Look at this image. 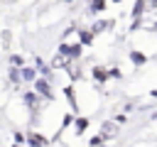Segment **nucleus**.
Returning <instances> with one entry per match:
<instances>
[{"instance_id":"obj_15","label":"nucleus","mask_w":157,"mask_h":147,"mask_svg":"<svg viewBox=\"0 0 157 147\" xmlns=\"http://www.w3.org/2000/svg\"><path fill=\"white\" fill-rule=\"evenodd\" d=\"M130 59H132L135 64H145V61H147V59H145L142 54H137V51H130Z\"/></svg>"},{"instance_id":"obj_14","label":"nucleus","mask_w":157,"mask_h":147,"mask_svg":"<svg viewBox=\"0 0 157 147\" xmlns=\"http://www.w3.org/2000/svg\"><path fill=\"white\" fill-rule=\"evenodd\" d=\"M25 103H27V105H29V108H34V103H37V96H34V93H29V91H27V93H25Z\"/></svg>"},{"instance_id":"obj_4","label":"nucleus","mask_w":157,"mask_h":147,"mask_svg":"<svg viewBox=\"0 0 157 147\" xmlns=\"http://www.w3.org/2000/svg\"><path fill=\"white\" fill-rule=\"evenodd\" d=\"M27 145H29V147H44L47 140L39 137V135H34V132H29V135H27Z\"/></svg>"},{"instance_id":"obj_8","label":"nucleus","mask_w":157,"mask_h":147,"mask_svg":"<svg viewBox=\"0 0 157 147\" xmlns=\"http://www.w3.org/2000/svg\"><path fill=\"white\" fill-rule=\"evenodd\" d=\"M145 5H147V0H137L135 7H132V17H140V15L145 12Z\"/></svg>"},{"instance_id":"obj_1","label":"nucleus","mask_w":157,"mask_h":147,"mask_svg":"<svg viewBox=\"0 0 157 147\" xmlns=\"http://www.w3.org/2000/svg\"><path fill=\"white\" fill-rule=\"evenodd\" d=\"M59 51H61L64 56H69V59H78V56H81V44H61Z\"/></svg>"},{"instance_id":"obj_9","label":"nucleus","mask_w":157,"mask_h":147,"mask_svg":"<svg viewBox=\"0 0 157 147\" xmlns=\"http://www.w3.org/2000/svg\"><path fill=\"white\" fill-rule=\"evenodd\" d=\"M86 127H88V120H86V118H78V120H76V132H78V135H83V132H86Z\"/></svg>"},{"instance_id":"obj_17","label":"nucleus","mask_w":157,"mask_h":147,"mask_svg":"<svg viewBox=\"0 0 157 147\" xmlns=\"http://www.w3.org/2000/svg\"><path fill=\"white\" fill-rule=\"evenodd\" d=\"M101 142H103V137H101V135H98V137H93V140H91V145H88V147H98V145H101Z\"/></svg>"},{"instance_id":"obj_18","label":"nucleus","mask_w":157,"mask_h":147,"mask_svg":"<svg viewBox=\"0 0 157 147\" xmlns=\"http://www.w3.org/2000/svg\"><path fill=\"white\" fill-rule=\"evenodd\" d=\"M152 118H155V120H157V113H155V115H152Z\"/></svg>"},{"instance_id":"obj_16","label":"nucleus","mask_w":157,"mask_h":147,"mask_svg":"<svg viewBox=\"0 0 157 147\" xmlns=\"http://www.w3.org/2000/svg\"><path fill=\"white\" fill-rule=\"evenodd\" d=\"M10 61H12L15 66H20V64H22V56H17V54H12V56H10Z\"/></svg>"},{"instance_id":"obj_13","label":"nucleus","mask_w":157,"mask_h":147,"mask_svg":"<svg viewBox=\"0 0 157 147\" xmlns=\"http://www.w3.org/2000/svg\"><path fill=\"white\" fill-rule=\"evenodd\" d=\"M64 96H66V98L71 100V105L76 108V98H74V88H71V86H66V88H64Z\"/></svg>"},{"instance_id":"obj_19","label":"nucleus","mask_w":157,"mask_h":147,"mask_svg":"<svg viewBox=\"0 0 157 147\" xmlns=\"http://www.w3.org/2000/svg\"><path fill=\"white\" fill-rule=\"evenodd\" d=\"M152 96H157V91H152Z\"/></svg>"},{"instance_id":"obj_11","label":"nucleus","mask_w":157,"mask_h":147,"mask_svg":"<svg viewBox=\"0 0 157 147\" xmlns=\"http://www.w3.org/2000/svg\"><path fill=\"white\" fill-rule=\"evenodd\" d=\"M22 78H25V81H32V78H34V69H32V66H25V69H22Z\"/></svg>"},{"instance_id":"obj_5","label":"nucleus","mask_w":157,"mask_h":147,"mask_svg":"<svg viewBox=\"0 0 157 147\" xmlns=\"http://www.w3.org/2000/svg\"><path fill=\"white\" fill-rule=\"evenodd\" d=\"M69 61H71V59H69V56H64V54L59 51V54H56V56L52 59V66H54V69H64V66H66Z\"/></svg>"},{"instance_id":"obj_10","label":"nucleus","mask_w":157,"mask_h":147,"mask_svg":"<svg viewBox=\"0 0 157 147\" xmlns=\"http://www.w3.org/2000/svg\"><path fill=\"white\" fill-rule=\"evenodd\" d=\"M93 76H96V81H98V83H103V81H105V78H108V74H105V71H103V69H98V66H96V69H93Z\"/></svg>"},{"instance_id":"obj_3","label":"nucleus","mask_w":157,"mask_h":147,"mask_svg":"<svg viewBox=\"0 0 157 147\" xmlns=\"http://www.w3.org/2000/svg\"><path fill=\"white\" fill-rule=\"evenodd\" d=\"M115 135H118V127H115L113 123H103V125H101V137H103V140H105V137H115Z\"/></svg>"},{"instance_id":"obj_12","label":"nucleus","mask_w":157,"mask_h":147,"mask_svg":"<svg viewBox=\"0 0 157 147\" xmlns=\"http://www.w3.org/2000/svg\"><path fill=\"white\" fill-rule=\"evenodd\" d=\"M103 7H105V0H93L91 2V12H101Z\"/></svg>"},{"instance_id":"obj_2","label":"nucleus","mask_w":157,"mask_h":147,"mask_svg":"<svg viewBox=\"0 0 157 147\" xmlns=\"http://www.w3.org/2000/svg\"><path fill=\"white\" fill-rule=\"evenodd\" d=\"M34 86H37V91H39V93H42L44 98H49V100L54 98V93H52V86H49V81H47V78H39V81H37Z\"/></svg>"},{"instance_id":"obj_7","label":"nucleus","mask_w":157,"mask_h":147,"mask_svg":"<svg viewBox=\"0 0 157 147\" xmlns=\"http://www.w3.org/2000/svg\"><path fill=\"white\" fill-rule=\"evenodd\" d=\"M78 37H81V47L93 42V32H88V29H78Z\"/></svg>"},{"instance_id":"obj_6","label":"nucleus","mask_w":157,"mask_h":147,"mask_svg":"<svg viewBox=\"0 0 157 147\" xmlns=\"http://www.w3.org/2000/svg\"><path fill=\"white\" fill-rule=\"evenodd\" d=\"M115 22L113 20H98L96 24H93V32H105V29H110Z\"/></svg>"}]
</instances>
